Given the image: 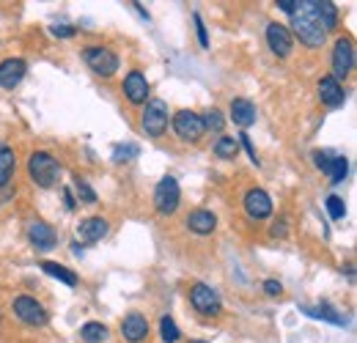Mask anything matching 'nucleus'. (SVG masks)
Instances as JSON below:
<instances>
[{
    "mask_svg": "<svg viewBox=\"0 0 357 343\" xmlns=\"http://www.w3.org/2000/svg\"><path fill=\"white\" fill-rule=\"evenodd\" d=\"M39 269H45V275L55 277V280H61L63 286H77V275H75L72 269H66L63 264H55V261H42V264H39Z\"/></svg>",
    "mask_w": 357,
    "mask_h": 343,
    "instance_id": "obj_22",
    "label": "nucleus"
},
{
    "mask_svg": "<svg viewBox=\"0 0 357 343\" xmlns=\"http://www.w3.org/2000/svg\"><path fill=\"white\" fill-rule=\"evenodd\" d=\"M316 17H319L324 33L338 28V6L333 0H316Z\"/></svg>",
    "mask_w": 357,
    "mask_h": 343,
    "instance_id": "obj_20",
    "label": "nucleus"
},
{
    "mask_svg": "<svg viewBox=\"0 0 357 343\" xmlns=\"http://www.w3.org/2000/svg\"><path fill=\"white\" fill-rule=\"evenodd\" d=\"M28 239H31V245H33L36 250H52L58 236H55L52 225H47L45 220H33V222L28 225Z\"/></svg>",
    "mask_w": 357,
    "mask_h": 343,
    "instance_id": "obj_17",
    "label": "nucleus"
},
{
    "mask_svg": "<svg viewBox=\"0 0 357 343\" xmlns=\"http://www.w3.org/2000/svg\"><path fill=\"white\" fill-rule=\"evenodd\" d=\"M72 181H75V192H77L80 204H96V192L91 190V184L83 178V176H75Z\"/></svg>",
    "mask_w": 357,
    "mask_h": 343,
    "instance_id": "obj_28",
    "label": "nucleus"
},
{
    "mask_svg": "<svg viewBox=\"0 0 357 343\" xmlns=\"http://www.w3.org/2000/svg\"><path fill=\"white\" fill-rule=\"evenodd\" d=\"M11 310L28 327H45L47 321H50V313H47L45 305L36 302L33 297H28V294H22V297H17V300L11 302Z\"/></svg>",
    "mask_w": 357,
    "mask_h": 343,
    "instance_id": "obj_6",
    "label": "nucleus"
},
{
    "mask_svg": "<svg viewBox=\"0 0 357 343\" xmlns=\"http://www.w3.org/2000/svg\"><path fill=\"white\" fill-rule=\"evenodd\" d=\"M14 171H17V154H14V148H8V146L0 140V190L11 181Z\"/></svg>",
    "mask_w": 357,
    "mask_h": 343,
    "instance_id": "obj_21",
    "label": "nucleus"
},
{
    "mask_svg": "<svg viewBox=\"0 0 357 343\" xmlns=\"http://www.w3.org/2000/svg\"><path fill=\"white\" fill-rule=\"evenodd\" d=\"M303 313H308L313 319H321V321H330L335 327H344V316H338V310L333 305H327V302H321L316 307H303Z\"/></svg>",
    "mask_w": 357,
    "mask_h": 343,
    "instance_id": "obj_23",
    "label": "nucleus"
},
{
    "mask_svg": "<svg viewBox=\"0 0 357 343\" xmlns=\"http://www.w3.org/2000/svg\"><path fill=\"white\" fill-rule=\"evenodd\" d=\"M347 173H349V162H347V157H333V162H330V184H344V178H347Z\"/></svg>",
    "mask_w": 357,
    "mask_h": 343,
    "instance_id": "obj_26",
    "label": "nucleus"
},
{
    "mask_svg": "<svg viewBox=\"0 0 357 343\" xmlns=\"http://www.w3.org/2000/svg\"><path fill=\"white\" fill-rule=\"evenodd\" d=\"M324 206H327V212H330V217H333V220H344V215H347L344 198H338V195H330Z\"/></svg>",
    "mask_w": 357,
    "mask_h": 343,
    "instance_id": "obj_31",
    "label": "nucleus"
},
{
    "mask_svg": "<svg viewBox=\"0 0 357 343\" xmlns=\"http://www.w3.org/2000/svg\"><path fill=\"white\" fill-rule=\"evenodd\" d=\"M316 88H319V99H321V105H324V107H330V110H335V107H341V105L347 102V93H344L341 83H338V80H333L330 75H324Z\"/></svg>",
    "mask_w": 357,
    "mask_h": 343,
    "instance_id": "obj_15",
    "label": "nucleus"
},
{
    "mask_svg": "<svg viewBox=\"0 0 357 343\" xmlns=\"http://www.w3.org/2000/svg\"><path fill=\"white\" fill-rule=\"evenodd\" d=\"M121 91H124V96H127L130 105H146V102H149V91H151V86H149V80H146V75H143L140 69H132V72L124 77Z\"/></svg>",
    "mask_w": 357,
    "mask_h": 343,
    "instance_id": "obj_11",
    "label": "nucleus"
},
{
    "mask_svg": "<svg viewBox=\"0 0 357 343\" xmlns=\"http://www.w3.org/2000/svg\"><path fill=\"white\" fill-rule=\"evenodd\" d=\"M267 44L269 49H272V55H278V58H289L291 55V47H294L289 28L280 25V22H269L267 25Z\"/></svg>",
    "mask_w": 357,
    "mask_h": 343,
    "instance_id": "obj_12",
    "label": "nucleus"
},
{
    "mask_svg": "<svg viewBox=\"0 0 357 343\" xmlns=\"http://www.w3.org/2000/svg\"><path fill=\"white\" fill-rule=\"evenodd\" d=\"M140 129L149 137H162L168 129V105L162 99H149L140 113Z\"/></svg>",
    "mask_w": 357,
    "mask_h": 343,
    "instance_id": "obj_4",
    "label": "nucleus"
},
{
    "mask_svg": "<svg viewBox=\"0 0 357 343\" xmlns=\"http://www.w3.org/2000/svg\"><path fill=\"white\" fill-rule=\"evenodd\" d=\"M178 204H181V187L174 176H165L154 187V209H157V215L171 217L178 209Z\"/></svg>",
    "mask_w": 357,
    "mask_h": 343,
    "instance_id": "obj_5",
    "label": "nucleus"
},
{
    "mask_svg": "<svg viewBox=\"0 0 357 343\" xmlns=\"http://www.w3.org/2000/svg\"><path fill=\"white\" fill-rule=\"evenodd\" d=\"M190 305H192V310L201 313V316H220V310H223L220 294H218L212 286H206V283L190 286Z\"/></svg>",
    "mask_w": 357,
    "mask_h": 343,
    "instance_id": "obj_7",
    "label": "nucleus"
},
{
    "mask_svg": "<svg viewBox=\"0 0 357 343\" xmlns=\"http://www.w3.org/2000/svg\"><path fill=\"white\" fill-rule=\"evenodd\" d=\"M80 338L86 343H105L107 341V327L102 321H89L80 327Z\"/></svg>",
    "mask_w": 357,
    "mask_h": 343,
    "instance_id": "obj_24",
    "label": "nucleus"
},
{
    "mask_svg": "<svg viewBox=\"0 0 357 343\" xmlns=\"http://www.w3.org/2000/svg\"><path fill=\"white\" fill-rule=\"evenodd\" d=\"M291 28L300 36V42L305 47H311V49L327 42V33H324V28H321V22L316 17V0H300L297 11L291 14Z\"/></svg>",
    "mask_w": 357,
    "mask_h": 343,
    "instance_id": "obj_1",
    "label": "nucleus"
},
{
    "mask_svg": "<svg viewBox=\"0 0 357 343\" xmlns=\"http://www.w3.org/2000/svg\"><path fill=\"white\" fill-rule=\"evenodd\" d=\"M63 204H66V209H69V212L77 206V201H75V195H72V190H69V187L63 190Z\"/></svg>",
    "mask_w": 357,
    "mask_h": 343,
    "instance_id": "obj_38",
    "label": "nucleus"
},
{
    "mask_svg": "<svg viewBox=\"0 0 357 343\" xmlns=\"http://www.w3.org/2000/svg\"><path fill=\"white\" fill-rule=\"evenodd\" d=\"M52 36H58V39H72V36H77V28H72V25H55V28H52Z\"/></svg>",
    "mask_w": 357,
    "mask_h": 343,
    "instance_id": "obj_34",
    "label": "nucleus"
},
{
    "mask_svg": "<svg viewBox=\"0 0 357 343\" xmlns=\"http://www.w3.org/2000/svg\"><path fill=\"white\" fill-rule=\"evenodd\" d=\"M28 176L33 184H39L42 190H50L58 184L61 178V165L50 151H33L28 160Z\"/></svg>",
    "mask_w": 357,
    "mask_h": 343,
    "instance_id": "obj_2",
    "label": "nucleus"
},
{
    "mask_svg": "<svg viewBox=\"0 0 357 343\" xmlns=\"http://www.w3.org/2000/svg\"><path fill=\"white\" fill-rule=\"evenodd\" d=\"M140 154V148L135 146V143H119L116 148H113V162H130V160H135Z\"/></svg>",
    "mask_w": 357,
    "mask_h": 343,
    "instance_id": "obj_27",
    "label": "nucleus"
},
{
    "mask_svg": "<svg viewBox=\"0 0 357 343\" xmlns=\"http://www.w3.org/2000/svg\"><path fill=\"white\" fill-rule=\"evenodd\" d=\"M236 140H239V143L245 146V151H248V157H250V162H253V165H259V154H256V146H253V140H250V135H248V132H242V135H239Z\"/></svg>",
    "mask_w": 357,
    "mask_h": 343,
    "instance_id": "obj_32",
    "label": "nucleus"
},
{
    "mask_svg": "<svg viewBox=\"0 0 357 343\" xmlns=\"http://www.w3.org/2000/svg\"><path fill=\"white\" fill-rule=\"evenodd\" d=\"M160 335H162V341L165 343H176L178 341V327H176V321L171 319V316H162L160 319Z\"/></svg>",
    "mask_w": 357,
    "mask_h": 343,
    "instance_id": "obj_29",
    "label": "nucleus"
},
{
    "mask_svg": "<svg viewBox=\"0 0 357 343\" xmlns=\"http://www.w3.org/2000/svg\"><path fill=\"white\" fill-rule=\"evenodd\" d=\"M135 6V11H137V14H140V17H146V20H149V11H146V8H143V6H140V3H132Z\"/></svg>",
    "mask_w": 357,
    "mask_h": 343,
    "instance_id": "obj_40",
    "label": "nucleus"
},
{
    "mask_svg": "<svg viewBox=\"0 0 357 343\" xmlns=\"http://www.w3.org/2000/svg\"><path fill=\"white\" fill-rule=\"evenodd\" d=\"M218 160H234L239 154V140L236 137H218V143L212 146Z\"/></svg>",
    "mask_w": 357,
    "mask_h": 343,
    "instance_id": "obj_25",
    "label": "nucleus"
},
{
    "mask_svg": "<svg viewBox=\"0 0 357 343\" xmlns=\"http://www.w3.org/2000/svg\"><path fill=\"white\" fill-rule=\"evenodd\" d=\"M192 20H195V28H198V42H201V47H209V36H206V28H204L201 14H195Z\"/></svg>",
    "mask_w": 357,
    "mask_h": 343,
    "instance_id": "obj_35",
    "label": "nucleus"
},
{
    "mask_svg": "<svg viewBox=\"0 0 357 343\" xmlns=\"http://www.w3.org/2000/svg\"><path fill=\"white\" fill-rule=\"evenodd\" d=\"M174 132L178 135V140H184V143H198L206 135L201 116L192 113V110H178L176 116H174Z\"/></svg>",
    "mask_w": 357,
    "mask_h": 343,
    "instance_id": "obj_9",
    "label": "nucleus"
},
{
    "mask_svg": "<svg viewBox=\"0 0 357 343\" xmlns=\"http://www.w3.org/2000/svg\"><path fill=\"white\" fill-rule=\"evenodd\" d=\"M25 72H28V63L22 58H6L0 63V88L3 91H14V88L22 83Z\"/></svg>",
    "mask_w": 357,
    "mask_h": 343,
    "instance_id": "obj_13",
    "label": "nucleus"
},
{
    "mask_svg": "<svg viewBox=\"0 0 357 343\" xmlns=\"http://www.w3.org/2000/svg\"><path fill=\"white\" fill-rule=\"evenodd\" d=\"M352 69H355V44L349 36H341L335 47H333V80H347L349 75H352Z\"/></svg>",
    "mask_w": 357,
    "mask_h": 343,
    "instance_id": "obj_8",
    "label": "nucleus"
},
{
    "mask_svg": "<svg viewBox=\"0 0 357 343\" xmlns=\"http://www.w3.org/2000/svg\"><path fill=\"white\" fill-rule=\"evenodd\" d=\"M83 58H86L91 72H93L96 77H105V80H110V77L119 72V66H121L119 55H116L110 47H99V44L86 47V49H83Z\"/></svg>",
    "mask_w": 357,
    "mask_h": 343,
    "instance_id": "obj_3",
    "label": "nucleus"
},
{
    "mask_svg": "<svg viewBox=\"0 0 357 343\" xmlns=\"http://www.w3.org/2000/svg\"><path fill=\"white\" fill-rule=\"evenodd\" d=\"M190 343H206V341H190Z\"/></svg>",
    "mask_w": 357,
    "mask_h": 343,
    "instance_id": "obj_41",
    "label": "nucleus"
},
{
    "mask_svg": "<svg viewBox=\"0 0 357 343\" xmlns=\"http://www.w3.org/2000/svg\"><path fill=\"white\" fill-rule=\"evenodd\" d=\"M184 225L192 231V234H198V236H209V234H215V228H218V217L212 215L209 209H192L187 220H184Z\"/></svg>",
    "mask_w": 357,
    "mask_h": 343,
    "instance_id": "obj_16",
    "label": "nucleus"
},
{
    "mask_svg": "<svg viewBox=\"0 0 357 343\" xmlns=\"http://www.w3.org/2000/svg\"><path fill=\"white\" fill-rule=\"evenodd\" d=\"M121 338L127 343H143L149 338V321L140 313H130L121 319Z\"/></svg>",
    "mask_w": 357,
    "mask_h": 343,
    "instance_id": "obj_14",
    "label": "nucleus"
},
{
    "mask_svg": "<svg viewBox=\"0 0 357 343\" xmlns=\"http://www.w3.org/2000/svg\"><path fill=\"white\" fill-rule=\"evenodd\" d=\"M0 321H3V313H0Z\"/></svg>",
    "mask_w": 357,
    "mask_h": 343,
    "instance_id": "obj_42",
    "label": "nucleus"
},
{
    "mask_svg": "<svg viewBox=\"0 0 357 343\" xmlns=\"http://www.w3.org/2000/svg\"><path fill=\"white\" fill-rule=\"evenodd\" d=\"M264 291H267L269 297H280V291H283V286H280L278 280H264Z\"/></svg>",
    "mask_w": 357,
    "mask_h": 343,
    "instance_id": "obj_37",
    "label": "nucleus"
},
{
    "mask_svg": "<svg viewBox=\"0 0 357 343\" xmlns=\"http://www.w3.org/2000/svg\"><path fill=\"white\" fill-rule=\"evenodd\" d=\"M201 121H204V129H212V132H223V127H225L223 113H220L218 107H212V110H206V113L201 116Z\"/></svg>",
    "mask_w": 357,
    "mask_h": 343,
    "instance_id": "obj_30",
    "label": "nucleus"
},
{
    "mask_svg": "<svg viewBox=\"0 0 357 343\" xmlns=\"http://www.w3.org/2000/svg\"><path fill=\"white\" fill-rule=\"evenodd\" d=\"M107 231H110V225H107L105 217H86V220L77 225V236H80L83 242H99V239L107 236Z\"/></svg>",
    "mask_w": 357,
    "mask_h": 343,
    "instance_id": "obj_18",
    "label": "nucleus"
},
{
    "mask_svg": "<svg viewBox=\"0 0 357 343\" xmlns=\"http://www.w3.org/2000/svg\"><path fill=\"white\" fill-rule=\"evenodd\" d=\"M297 6H300V0H278V8H280L283 14H289V17L297 11Z\"/></svg>",
    "mask_w": 357,
    "mask_h": 343,
    "instance_id": "obj_36",
    "label": "nucleus"
},
{
    "mask_svg": "<svg viewBox=\"0 0 357 343\" xmlns=\"http://www.w3.org/2000/svg\"><path fill=\"white\" fill-rule=\"evenodd\" d=\"M231 119H234V124L242 129L253 127L256 124V105L250 102V99H231Z\"/></svg>",
    "mask_w": 357,
    "mask_h": 343,
    "instance_id": "obj_19",
    "label": "nucleus"
},
{
    "mask_svg": "<svg viewBox=\"0 0 357 343\" xmlns=\"http://www.w3.org/2000/svg\"><path fill=\"white\" fill-rule=\"evenodd\" d=\"M330 162H333V154H327V151H313V165L321 173L330 171Z\"/></svg>",
    "mask_w": 357,
    "mask_h": 343,
    "instance_id": "obj_33",
    "label": "nucleus"
},
{
    "mask_svg": "<svg viewBox=\"0 0 357 343\" xmlns=\"http://www.w3.org/2000/svg\"><path fill=\"white\" fill-rule=\"evenodd\" d=\"M286 234V222L280 220V222H275V228H272V236H283Z\"/></svg>",
    "mask_w": 357,
    "mask_h": 343,
    "instance_id": "obj_39",
    "label": "nucleus"
},
{
    "mask_svg": "<svg viewBox=\"0 0 357 343\" xmlns=\"http://www.w3.org/2000/svg\"><path fill=\"white\" fill-rule=\"evenodd\" d=\"M242 206H245V215L250 217V220H256V222H261V220H267L272 215V198H269L261 187L248 190Z\"/></svg>",
    "mask_w": 357,
    "mask_h": 343,
    "instance_id": "obj_10",
    "label": "nucleus"
}]
</instances>
